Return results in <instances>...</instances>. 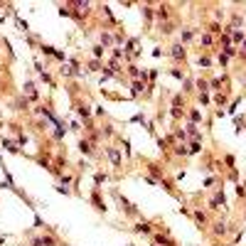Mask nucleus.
<instances>
[{"mask_svg": "<svg viewBox=\"0 0 246 246\" xmlns=\"http://www.w3.org/2000/svg\"><path fill=\"white\" fill-rule=\"evenodd\" d=\"M106 153H108V158L113 160V165H121V155H118L116 148H106Z\"/></svg>", "mask_w": 246, "mask_h": 246, "instance_id": "1", "label": "nucleus"}, {"mask_svg": "<svg viewBox=\"0 0 246 246\" xmlns=\"http://www.w3.org/2000/svg\"><path fill=\"white\" fill-rule=\"evenodd\" d=\"M91 202H93V207H96L99 212H103V209H106L103 202H101V197H99V192H93V195H91Z\"/></svg>", "mask_w": 246, "mask_h": 246, "instance_id": "2", "label": "nucleus"}, {"mask_svg": "<svg viewBox=\"0 0 246 246\" xmlns=\"http://www.w3.org/2000/svg\"><path fill=\"white\" fill-rule=\"evenodd\" d=\"M172 57H175V59H185V47L182 44H175L172 47Z\"/></svg>", "mask_w": 246, "mask_h": 246, "instance_id": "3", "label": "nucleus"}, {"mask_svg": "<svg viewBox=\"0 0 246 246\" xmlns=\"http://www.w3.org/2000/svg\"><path fill=\"white\" fill-rule=\"evenodd\" d=\"M79 150H81V153H86V155H89V153H91V145H89L86 140H81V143H79Z\"/></svg>", "mask_w": 246, "mask_h": 246, "instance_id": "4", "label": "nucleus"}, {"mask_svg": "<svg viewBox=\"0 0 246 246\" xmlns=\"http://www.w3.org/2000/svg\"><path fill=\"white\" fill-rule=\"evenodd\" d=\"M136 231H143V234H150V224H138Z\"/></svg>", "mask_w": 246, "mask_h": 246, "instance_id": "5", "label": "nucleus"}, {"mask_svg": "<svg viewBox=\"0 0 246 246\" xmlns=\"http://www.w3.org/2000/svg\"><path fill=\"white\" fill-rule=\"evenodd\" d=\"M77 111H79V116L89 118V108H86V106H77Z\"/></svg>", "mask_w": 246, "mask_h": 246, "instance_id": "6", "label": "nucleus"}, {"mask_svg": "<svg viewBox=\"0 0 246 246\" xmlns=\"http://www.w3.org/2000/svg\"><path fill=\"white\" fill-rule=\"evenodd\" d=\"M158 17H160V20H165V17H167V8H165V5L158 10Z\"/></svg>", "mask_w": 246, "mask_h": 246, "instance_id": "7", "label": "nucleus"}, {"mask_svg": "<svg viewBox=\"0 0 246 246\" xmlns=\"http://www.w3.org/2000/svg\"><path fill=\"white\" fill-rule=\"evenodd\" d=\"M236 192H239V197H246V185H239Z\"/></svg>", "mask_w": 246, "mask_h": 246, "instance_id": "8", "label": "nucleus"}, {"mask_svg": "<svg viewBox=\"0 0 246 246\" xmlns=\"http://www.w3.org/2000/svg\"><path fill=\"white\" fill-rule=\"evenodd\" d=\"M143 12H145V17H153V8H150V5H145Z\"/></svg>", "mask_w": 246, "mask_h": 246, "instance_id": "9", "label": "nucleus"}, {"mask_svg": "<svg viewBox=\"0 0 246 246\" xmlns=\"http://www.w3.org/2000/svg\"><path fill=\"white\" fill-rule=\"evenodd\" d=\"M214 231H217V234H224V231H226V226H224V224H221V221H219V224H217V229H214Z\"/></svg>", "mask_w": 246, "mask_h": 246, "instance_id": "10", "label": "nucleus"}, {"mask_svg": "<svg viewBox=\"0 0 246 246\" xmlns=\"http://www.w3.org/2000/svg\"><path fill=\"white\" fill-rule=\"evenodd\" d=\"M195 219H197L199 224H204V214H202V212H195Z\"/></svg>", "mask_w": 246, "mask_h": 246, "instance_id": "11", "label": "nucleus"}]
</instances>
